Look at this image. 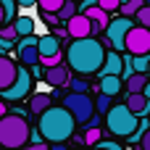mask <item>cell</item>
<instances>
[{
  "label": "cell",
  "mask_w": 150,
  "mask_h": 150,
  "mask_svg": "<svg viewBox=\"0 0 150 150\" xmlns=\"http://www.w3.org/2000/svg\"><path fill=\"white\" fill-rule=\"evenodd\" d=\"M74 127H76V121L63 105H53L47 113H42L37 119V129H40L42 140L53 142V145H61V142L71 140L74 137Z\"/></svg>",
  "instance_id": "2"
},
{
  "label": "cell",
  "mask_w": 150,
  "mask_h": 150,
  "mask_svg": "<svg viewBox=\"0 0 150 150\" xmlns=\"http://www.w3.org/2000/svg\"><path fill=\"white\" fill-rule=\"evenodd\" d=\"M111 108H113V105H111V98L98 92V98H95V111H98V116H108Z\"/></svg>",
  "instance_id": "24"
},
{
  "label": "cell",
  "mask_w": 150,
  "mask_h": 150,
  "mask_svg": "<svg viewBox=\"0 0 150 150\" xmlns=\"http://www.w3.org/2000/svg\"><path fill=\"white\" fill-rule=\"evenodd\" d=\"M69 87H71V92H76V95H87V90H90V82H87L84 76H71Z\"/></svg>",
  "instance_id": "23"
},
{
  "label": "cell",
  "mask_w": 150,
  "mask_h": 150,
  "mask_svg": "<svg viewBox=\"0 0 150 150\" xmlns=\"http://www.w3.org/2000/svg\"><path fill=\"white\" fill-rule=\"evenodd\" d=\"M21 8H32V5H37V0H16Z\"/></svg>",
  "instance_id": "32"
},
{
  "label": "cell",
  "mask_w": 150,
  "mask_h": 150,
  "mask_svg": "<svg viewBox=\"0 0 150 150\" xmlns=\"http://www.w3.org/2000/svg\"><path fill=\"white\" fill-rule=\"evenodd\" d=\"M8 47H11V42H5V40L0 37V50H8Z\"/></svg>",
  "instance_id": "36"
},
{
  "label": "cell",
  "mask_w": 150,
  "mask_h": 150,
  "mask_svg": "<svg viewBox=\"0 0 150 150\" xmlns=\"http://www.w3.org/2000/svg\"><path fill=\"white\" fill-rule=\"evenodd\" d=\"M53 105H55V103H53V98H50L47 92H34V95L29 98V111H32L37 119H40L42 113H47Z\"/></svg>",
  "instance_id": "14"
},
{
  "label": "cell",
  "mask_w": 150,
  "mask_h": 150,
  "mask_svg": "<svg viewBox=\"0 0 150 150\" xmlns=\"http://www.w3.org/2000/svg\"><path fill=\"white\" fill-rule=\"evenodd\" d=\"M18 79V66L11 55H0V92L11 90L13 82Z\"/></svg>",
  "instance_id": "11"
},
{
  "label": "cell",
  "mask_w": 150,
  "mask_h": 150,
  "mask_svg": "<svg viewBox=\"0 0 150 150\" xmlns=\"http://www.w3.org/2000/svg\"><path fill=\"white\" fill-rule=\"evenodd\" d=\"M148 132H150V121L148 119H140V127H137V132L129 137V142H142V137H145Z\"/></svg>",
  "instance_id": "26"
},
{
  "label": "cell",
  "mask_w": 150,
  "mask_h": 150,
  "mask_svg": "<svg viewBox=\"0 0 150 150\" xmlns=\"http://www.w3.org/2000/svg\"><path fill=\"white\" fill-rule=\"evenodd\" d=\"M29 140H32V127L26 124L21 113H8L0 121V148L18 150L29 145Z\"/></svg>",
  "instance_id": "3"
},
{
  "label": "cell",
  "mask_w": 150,
  "mask_h": 150,
  "mask_svg": "<svg viewBox=\"0 0 150 150\" xmlns=\"http://www.w3.org/2000/svg\"><path fill=\"white\" fill-rule=\"evenodd\" d=\"M58 53H61L58 37H53V34L40 37V58H53V55H58Z\"/></svg>",
  "instance_id": "17"
},
{
  "label": "cell",
  "mask_w": 150,
  "mask_h": 150,
  "mask_svg": "<svg viewBox=\"0 0 150 150\" xmlns=\"http://www.w3.org/2000/svg\"><path fill=\"white\" fill-rule=\"evenodd\" d=\"M132 63H134V74H148L150 55H137V58H132Z\"/></svg>",
  "instance_id": "27"
},
{
  "label": "cell",
  "mask_w": 150,
  "mask_h": 150,
  "mask_svg": "<svg viewBox=\"0 0 150 150\" xmlns=\"http://www.w3.org/2000/svg\"><path fill=\"white\" fill-rule=\"evenodd\" d=\"M100 32H103V29L95 26L84 13H76V16L66 24V34H69L74 42H76V40H92V37H98Z\"/></svg>",
  "instance_id": "7"
},
{
  "label": "cell",
  "mask_w": 150,
  "mask_h": 150,
  "mask_svg": "<svg viewBox=\"0 0 150 150\" xmlns=\"http://www.w3.org/2000/svg\"><path fill=\"white\" fill-rule=\"evenodd\" d=\"M5 116H8V103H3V100H0V121H3Z\"/></svg>",
  "instance_id": "33"
},
{
  "label": "cell",
  "mask_w": 150,
  "mask_h": 150,
  "mask_svg": "<svg viewBox=\"0 0 150 150\" xmlns=\"http://www.w3.org/2000/svg\"><path fill=\"white\" fill-rule=\"evenodd\" d=\"M137 119H145V113L150 111V100L145 98V92L142 95H127V103H124Z\"/></svg>",
  "instance_id": "15"
},
{
  "label": "cell",
  "mask_w": 150,
  "mask_h": 150,
  "mask_svg": "<svg viewBox=\"0 0 150 150\" xmlns=\"http://www.w3.org/2000/svg\"><path fill=\"white\" fill-rule=\"evenodd\" d=\"M124 47H127V53H129L132 58H137V55H150V29L134 26V29L127 34Z\"/></svg>",
  "instance_id": "8"
},
{
  "label": "cell",
  "mask_w": 150,
  "mask_h": 150,
  "mask_svg": "<svg viewBox=\"0 0 150 150\" xmlns=\"http://www.w3.org/2000/svg\"><path fill=\"white\" fill-rule=\"evenodd\" d=\"M148 76H150V69H148Z\"/></svg>",
  "instance_id": "41"
},
{
  "label": "cell",
  "mask_w": 150,
  "mask_h": 150,
  "mask_svg": "<svg viewBox=\"0 0 150 150\" xmlns=\"http://www.w3.org/2000/svg\"><path fill=\"white\" fill-rule=\"evenodd\" d=\"M105 47L100 40H76L66 47V63L76 76H90V74H100V69L105 66Z\"/></svg>",
  "instance_id": "1"
},
{
  "label": "cell",
  "mask_w": 150,
  "mask_h": 150,
  "mask_svg": "<svg viewBox=\"0 0 150 150\" xmlns=\"http://www.w3.org/2000/svg\"><path fill=\"white\" fill-rule=\"evenodd\" d=\"M66 3H69V0H37V5H40V11L45 13V18L58 16V13H61V8H63Z\"/></svg>",
  "instance_id": "19"
},
{
  "label": "cell",
  "mask_w": 150,
  "mask_h": 150,
  "mask_svg": "<svg viewBox=\"0 0 150 150\" xmlns=\"http://www.w3.org/2000/svg\"><path fill=\"white\" fill-rule=\"evenodd\" d=\"M148 84H150V76H148V74H134L124 87H127V92H129V95H142Z\"/></svg>",
  "instance_id": "18"
},
{
  "label": "cell",
  "mask_w": 150,
  "mask_h": 150,
  "mask_svg": "<svg viewBox=\"0 0 150 150\" xmlns=\"http://www.w3.org/2000/svg\"><path fill=\"white\" fill-rule=\"evenodd\" d=\"M103 142V129H84V145H100Z\"/></svg>",
  "instance_id": "25"
},
{
  "label": "cell",
  "mask_w": 150,
  "mask_h": 150,
  "mask_svg": "<svg viewBox=\"0 0 150 150\" xmlns=\"http://www.w3.org/2000/svg\"><path fill=\"white\" fill-rule=\"evenodd\" d=\"M98 150H124L119 142H111V140H103L100 145H98Z\"/></svg>",
  "instance_id": "31"
},
{
  "label": "cell",
  "mask_w": 150,
  "mask_h": 150,
  "mask_svg": "<svg viewBox=\"0 0 150 150\" xmlns=\"http://www.w3.org/2000/svg\"><path fill=\"white\" fill-rule=\"evenodd\" d=\"M134 26H137V24H134V18H124V16L111 18V24H108V29H105V45H111L116 53L127 50V47H124V42H127V34H129Z\"/></svg>",
  "instance_id": "6"
},
{
  "label": "cell",
  "mask_w": 150,
  "mask_h": 150,
  "mask_svg": "<svg viewBox=\"0 0 150 150\" xmlns=\"http://www.w3.org/2000/svg\"><path fill=\"white\" fill-rule=\"evenodd\" d=\"M134 24L137 26H145V29H150V5H145L137 16H134Z\"/></svg>",
  "instance_id": "29"
},
{
  "label": "cell",
  "mask_w": 150,
  "mask_h": 150,
  "mask_svg": "<svg viewBox=\"0 0 150 150\" xmlns=\"http://www.w3.org/2000/svg\"><path fill=\"white\" fill-rule=\"evenodd\" d=\"M121 74H124V58H121V53L111 50L105 58V66L100 69V79L103 76H121Z\"/></svg>",
  "instance_id": "13"
},
{
  "label": "cell",
  "mask_w": 150,
  "mask_h": 150,
  "mask_svg": "<svg viewBox=\"0 0 150 150\" xmlns=\"http://www.w3.org/2000/svg\"><path fill=\"white\" fill-rule=\"evenodd\" d=\"M145 98H148V100H150V84H148V87H145Z\"/></svg>",
  "instance_id": "38"
},
{
  "label": "cell",
  "mask_w": 150,
  "mask_h": 150,
  "mask_svg": "<svg viewBox=\"0 0 150 150\" xmlns=\"http://www.w3.org/2000/svg\"><path fill=\"white\" fill-rule=\"evenodd\" d=\"M45 82H47L50 87H66V84L71 82L69 66L61 63V66H55V69H45Z\"/></svg>",
  "instance_id": "12"
},
{
  "label": "cell",
  "mask_w": 150,
  "mask_h": 150,
  "mask_svg": "<svg viewBox=\"0 0 150 150\" xmlns=\"http://www.w3.org/2000/svg\"><path fill=\"white\" fill-rule=\"evenodd\" d=\"M142 8H145V0H127V3L121 5V16H124V18H134Z\"/></svg>",
  "instance_id": "22"
},
{
  "label": "cell",
  "mask_w": 150,
  "mask_h": 150,
  "mask_svg": "<svg viewBox=\"0 0 150 150\" xmlns=\"http://www.w3.org/2000/svg\"><path fill=\"white\" fill-rule=\"evenodd\" d=\"M29 87H32V71L26 66H18V79L13 82L11 90L0 92V100L3 103H16V100H21V98L29 95Z\"/></svg>",
  "instance_id": "9"
},
{
  "label": "cell",
  "mask_w": 150,
  "mask_h": 150,
  "mask_svg": "<svg viewBox=\"0 0 150 150\" xmlns=\"http://www.w3.org/2000/svg\"><path fill=\"white\" fill-rule=\"evenodd\" d=\"M121 87H124V79H121V76H103V79H100V84H98V92H100V95L113 98V95H119V92H121Z\"/></svg>",
  "instance_id": "16"
},
{
  "label": "cell",
  "mask_w": 150,
  "mask_h": 150,
  "mask_svg": "<svg viewBox=\"0 0 150 150\" xmlns=\"http://www.w3.org/2000/svg\"><path fill=\"white\" fill-rule=\"evenodd\" d=\"M145 5H150V0H145Z\"/></svg>",
  "instance_id": "39"
},
{
  "label": "cell",
  "mask_w": 150,
  "mask_h": 150,
  "mask_svg": "<svg viewBox=\"0 0 150 150\" xmlns=\"http://www.w3.org/2000/svg\"><path fill=\"white\" fill-rule=\"evenodd\" d=\"M105 127H108L111 134H116V137H127V140H129V137L137 132L140 119H137L124 103H119V105H113V108L108 111V116H105Z\"/></svg>",
  "instance_id": "4"
},
{
  "label": "cell",
  "mask_w": 150,
  "mask_h": 150,
  "mask_svg": "<svg viewBox=\"0 0 150 150\" xmlns=\"http://www.w3.org/2000/svg\"><path fill=\"white\" fill-rule=\"evenodd\" d=\"M63 108L74 116V121L76 124H90L92 121V116H95V100L90 98V95H76V92H69L66 98H63Z\"/></svg>",
  "instance_id": "5"
},
{
  "label": "cell",
  "mask_w": 150,
  "mask_h": 150,
  "mask_svg": "<svg viewBox=\"0 0 150 150\" xmlns=\"http://www.w3.org/2000/svg\"><path fill=\"white\" fill-rule=\"evenodd\" d=\"M5 26V11H3V5H0V29Z\"/></svg>",
  "instance_id": "35"
},
{
  "label": "cell",
  "mask_w": 150,
  "mask_h": 150,
  "mask_svg": "<svg viewBox=\"0 0 150 150\" xmlns=\"http://www.w3.org/2000/svg\"><path fill=\"white\" fill-rule=\"evenodd\" d=\"M0 37H3L5 42H11V45H13V40L18 37V34H16V26H13V24H5V26L0 29Z\"/></svg>",
  "instance_id": "30"
},
{
  "label": "cell",
  "mask_w": 150,
  "mask_h": 150,
  "mask_svg": "<svg viewBox=\"0 0 150 150\" xmlns=\"http://www.w3.org/2000/svg\"><path fill=\"white\" fill-rule=\"evenodd\" d=\"M79 3H84V0H79Z\"/></svg>",
  "instance_id": "42"
},
{
  "label": "cell",
  "mask_w": 150,
  "mask_h": 150,
  "mask_svg": "<svg viewBox=\"0 0 150 150\" xmlns=\"http://www.w3.org/2000/svg\"><path fill=\"white\" fill-rule=\"evenodd\" d=\"M13 26H16V34H18V37H32V32H34V18H32V16H18V18L13 21Z\"/></svg>",
  "instance_id": "20"
},
{
  "label": "cell",
  "mask_w": 150,
  "mask_h": 150,
  "mask_svg": "<svg viewBox=\"0 0 150 150\" xmlns=\"http://www.w3.org/2000/svg\"><path fill=\"white\" fill-rule=\"evenodd\" d=\"M76 13H79V5H76L74 0H69V3L61 8V13H58V16H53V18H47V21H66V24H69Z\"/></svg>",
  "instance_id": "21"
},
{
  "label": "cell",
  "mask_w": 150,
  "mask_h": 150,
  "mask_svg": "<svg viewBox=\"0 0 150 150\" xmlns=\"http://www.w3.org/2000/svg\"><path fill=\"white\" fill-rule=\"evenodd\" d=\"M140 148H142V150H150V132L145 134V137H142V142H140Z\"/></svg>",
  "instance_id": "34"
},
{
  "label": "cell",
  "mask_w": 150,
  "mask_h": 150,
  "mask_svg": "<svg viewBox=\"0 0 150 150\" xmlns=\"http://www.w3.org/2000/svg\"><path fill=\"white\" fill-rule=\"evenodd\" d=\"M53 150H69L66 145H53Z\"/></svg>",
  "instance_id": "37"
},
{
  "label": "cell",
  "mask_w": 150,
  "mask_h": 150,
  "mask_svg": "<svg viewBox=\"0 0 150 150\" xmlns=\"http://www.w3.org/2000/svg\"><path fill=\"white\" fill-rule=\"evenodd\" d=\"M127 0H98V5L105 11V13H113V11H121V5H124Z\"/></svg>",
  "instance_id": "28"
},
{
  "label": "cell",
  "mask_w": 150,
  "mask_h": 150,
  "mask_svg": "<svg viewBox=\"0 0 150 150\" xmlns=\"http://www.w3.org/2000/svg\"><path fill=\"white\" fill-rule=\"evenodd\" d=\"M74 150H84V148H74Z\"/></svg>",
  "instance_id": "40"
},
{
  "label": "cell",
  "mask_w": 150,
  "mask_h": 150,
  "mask_svg": "<svg viewBox=\"0 0 150 150\" xmlns=\"http://www.w3.org/2000/svg\"><path fill=\"white\" fill-rule=\"evenodd\" d=\"M16 53H18V61L24 66H37L40 63V40L32 34V37H24L18 45H16Z\"/></svg>",
  "instance_id": "10"
}]
</instances>
